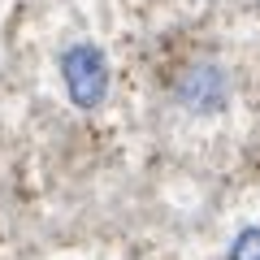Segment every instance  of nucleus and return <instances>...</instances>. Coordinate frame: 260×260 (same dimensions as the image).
<instances>
[{"label": "nucleus", "instance_id": "f257e3e1", "mask_svg": "<svg viewBox=\"0 0 260 260\" xmlns=\"http://www.w3.org/2000/svg\"><path fill=\"white\" fill-rule=\"evenodd\" d=\"M61 78L78 109H100L109 95V61L95 44H70L61 52Z\"/></svg>", "mask_w": 260, "mask_h": 260}, {"label": "nucleus", "instance_id": "7ed1b4c3", "mask_svg": "<svg viewBox=\"0 0 260 260\" xmlns=\"http://www.w3.org/2000/svg\"><path fill=\"white\" fill-rule=\"evenodd\" d=\"M230 260H260V225L239 230V239H234V247H230Z\"/></svg>", "mask_w": 260, "mask_h": 260}, {"label": "nucleus", "instance_id": "f03ea898", "mask_svg": "<svg viewBox=\"0 0 260 260\" xmlns=\"http://www.w3.org/2000/svg\"><path fill=\"white\" fill-rule=\"evenodd\" d=\"M174 100L182 104L186 113H195V117L221 113V109H225V100H230V78H225V70H221V65L200 61V65H191V70H186V74L178 78Z\"/></svg>", "mask_w": 260, "mask_h": 260}]
</instances>
